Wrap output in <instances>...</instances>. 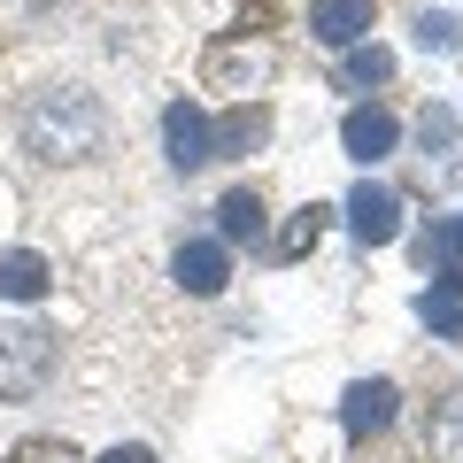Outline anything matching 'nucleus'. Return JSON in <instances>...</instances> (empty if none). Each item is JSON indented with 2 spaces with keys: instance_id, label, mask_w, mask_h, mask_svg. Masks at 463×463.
Wrapping results in <instances>:
<instances>
[{
  "instance_id": "nucleus-1",
  "label": "nucleus",
  "mask_w": 463,
  "mask_h": 463,
  "mask_svg": "<svg viewBox=\"0 0 463 463\" xmlns=\"http://www.w3.org/2000/svg\"><path fill=\"white\" fill-rule=\"evenodd\" d=\"M100 132L109 124H100L93 93H39L32 116H24V147L47 155V163H85L100 147Z\"/></svg>"
},
{
  "instance_id": "nucleus-2",
  "label": "nucleus",
  "mask_w": 463,
  "mask_h": 463,
  "mask_svg": "<svg viewBox=\"0 0 463 463\" xmlns=\"http://www.w3.org/2000/svg\"><path fill=\"white\" fill-rule=\"evenodd\" d=\"M270 78H279V47H270V39L232 32V39H216V47L201 54V85H209V93L248 100V93H263Z\"/></svg>"
},
{
  "instance_id": "nucleus-3",
  "label": "nucleus",
  "mask_w": 463,
  "mask_h": 463,
  "mask_svg": "<svg viewBox=\"0 0 463 463\" xmlns=\"http://www.w3.org/2000/svg\"><path fill=\"white\" fill-rule=\"evenodd\" d=\"M47 371H54V332H39V325H0V402L39 394Z\"/></svg>"
},
{
  "instance_id": "nucleus-4",
  "label": "nucleus",
  "mask_w": 463,
  "mask_h": 463,
  "mask_svg": "<svg viewBox=\"0 0 463 463\" xmlns=\"http://www.w3.org/2000/svg\"><path fill=\"white\" fill-rule=\"evenodd\" d=\"M163 139H170V170L216 163V124H209L201 100H170V109H163Z\"/></svg>"
},
{
  "instance_id": "nucleus-5",
  "label": "nucleus",
  "mask_w": 463,
  "mask_h": 463,
  "mask_svg": "<svg viewBox=\"0 0 463 463\" xmlns=\"http://www.w3.org/2000/svg\"><path fill=\"white\" fill-rule=\"evenodd\" d=\"M347 232H355V240H364V248H386V240H394L402 232V194L394 185H355V194H347Z\"/></svg>"
},
{
  "instance_id": "nucleus-6",
  "label": "nucleus",
  "mask_w": 463,
  "mask_h": 463,
  "mask_svg": "<svg viewBox=\"0 0 463 463\" xmlns=\"http://www.w3.org/2000/svg\"><path fill=\"white\" fill-rule=\"evenodd\" d=\"M371 16H379V0H309V39L347 54V47L371 39Z\"/></svg>"
},
{
  "instance_id": "nucleus-7",
  "label": "nucleus",
  "mask_w": 463,
  "mask_h": 463,
  "mask_svg": "<svg viewBox=\"0 0 463 463\" xmlns=\"http://www.w3.org/2000/svg\"><path fill=\"white\" fill-rule=\"evenodd\" d=\"M394 379H355L340 394V425H347V440H371V432H386L394 425Z\"/></svg>"
},
{
  "instance_id": "nucleus-8",
  "label": "nucleus",
  "mask_w": 463,
  "mask_h": 463,
  "mask_svg": "<svg viewBox=\"0 0 463 463\" xmlns=\"http://www.w3.org/2000/svg\"><path fill=\"white\" fill-rule=\"evenodd\" d=\"M170 270H178L185 294L209 301V294H224V279H232V248H224V240H185V248L170 255Z\"/></svg>"
},
{
  "instance_id": "nucleus-9",
  "label": "nucleus",
  "mask_w": 463,
  "mask_h": 463,
  "mask_svg": "<svg viewBox=\"0 0 463 463\" xmlns=\"http://www.w3.org/2000/svg\"><path fill=\"white\" fill-rule=\"evenodd\" d=\"M394 139H402V124H394V109H379V100H371V109H347V124H340V147L355 155V163H379Z\"/></svg>"
},
{
  "instance_id": "nucleus-10",
  "label": "nucleus",
  "mask_w": 463,
  "mask_h": 463,
  "mask_svg": "<svg viewBox=\"0 0 463 463\" xmlns=\"http://www.w3.org/2000/svg\"><path fill=\"white\" fill-rule=\"evenodd\" d=\"M216 240H224V248H255V240H263V194H255V185H232V194L216 201Z\"/></svg>"
},
{
  "instance_id": "nucleus-11",
  "label": "nucleus",
  "mask_w": 463,
  "mask_h": 463,
  "mask_svg": "<svg viewBox=\"0 0 463 463\" xmlns=\"http://www.w3.org/2000/svg\"><path fill=\"white\" fill-rule=\"evenodd\" d=\"M47 286H54L47 255H32V248H8V255H0V301H47Z\"/></svg>"
},
{
  "instance_id": "nucleus-12",
  "label": "nucleus",
  "mask_w": 463,
  "mask_h": 463,
  "mask_svg": "<svg viewBox=\"0 0 463 463\" xmlns=\"http://www.w3.org/2000/svg\"><path fill=\"white\" fill-rule=\"evenodd\" d=\"M417 317H425L440 340H463V279H456V270H440V279L417 294Z\"/></svg>"
},
{
  "instance_id": "nucleus-13",
  "label": "nucleus",
  "mask_w": 463,
  "mask_h": 463,
  "mask_svg": "<svg viewBox=\"0 0 463 463\" xmlns=\"http://www.w3.org/2000/svg\"><path fill=\"white\" fill-rule=\"evenodd\" d=\"M425 456H432V463H463V386L432 402V417H425Z\"/></svg>"
},
{
  "instance_id": "nucleus-14",
  "label": "nucleus",
  "mask_w": 463,
  "mask_h": 463,
  "mask_svg": "<svg viewBox=\"0 0 463 463\" xmlns=\"http://www.w3.org/2000/svg\"><path fill=\"white\" fill-rule=\"evenodd\" d=\"M263 139H270V109L263 100H240V109L216 124V155H255Z\"/></svg>"
},
{
  "instance_id": "nucleus-15",
  "label": "nucleus",
  "mask_w": 463,
  "mask_h": 463,
  "mask_svg": "<svg viewBox=\"0 0 463 463\" xmlns=\"http://www.w3.org/2000/svg\"><path fill=\"white\" fill-rule=\"evenodd\" d=\"M325 224H332V209H325V201H301V209L286 216V232L270 240V255H279V263H301V255H309L317 240H325Z\"/></svg>"
},
{
  "instance_id": "nucleus-16",
  "label": "nucleus",
  "mask_w": 463,
  "mask_h": 463,
  "mask_svg": "<svg viewBox=\"0 0 463 463\" xmlns=\"http://www.w3.org/2000/svg\"><path fill=\"white\" fill-rule=\"evenodd\" d=\"M386 78H394V54H386V47H347L340 85H386Z\"/></svg>"
},
{
  "instance_id": "nucleus-17",
  "label": "nucleus",
  "mask_w": 463,
  "mask_h": 463,
  "mask_svg": "<svg viewBox=\"0 0 463 463\" xmlns=\"http://www.w3.org/2000/svg\"><path fill=\"white\" fill-rule=\"evenodd\" d=\"M425 263H432V270H463V209L432 224V240H425Z\"/></svg>"
},
{
  "instance_id": "nucleus-18",
  "label": "nucleus",
  "mask_w": 463,
  "mask_h": 463,
  "mask_svg": "<svg viewBox=\"0 0 463 463\" xmlns=\"http://www.w3.org/2000/svg\"><path fill=\"white\" fill-rule=\"evenodd\" d=\"M8 463H85V456H78L70 440H47V432H32V440H16V456H8Z\"/></svg>"
},
{
  "instance_id": "nucleus-19",
  "label": "nucleus",
  "mask_w": 463,
  "mask_h": 463,
  "mask_svg": "<svg viewBox=\"0 0 463 463\" xmlns=\"http://www.w3.org/2000/svg\"><path fill=\"white\" fill-rule=\"evenodd\" d=\"M417 39H425L432 54H448V47H456V16H440V8H432V16H417Z\"/></svg>"
},
{
  "instance_id": "nucleus-20",
  "label": "nucleus",
  "mask_w": 463,
  "mask_h": 463,
  "mask_svg": "<svg viewBox=\"0 0 463 463\" xmlns=\"http://www.w3.org/2000/svg\"><path fill=\"white\" fill-rule=\"evenodd\" d=\"M100 463H155V448H109Z\"/></svg>"
}]
</instances>
